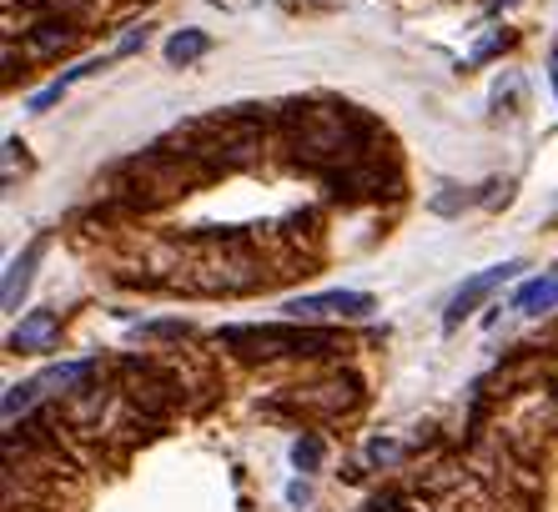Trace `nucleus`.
Returning <instances> with one entry per match:
<instances>
[{"label": "nucleus", "instance_id": "f257e3e1", "mask_svg": "<svg viewBox=\"0 0 558 512\" xmlns=\"http://www.w3.org/2000/svg\"><path fill=\"white\" fill-rule=\"evenodd\" d=\"M217 342H227L232 352L252 362H272V357H323V352H338V337L332 332H307V327H227L217 332Z\"/></svg>", "mask_w": 558, "mask_h": 512}, {"label": "nucleus", "instance_id": "f03ea898", "mask_svg": "<svg viewBox=\"0 0 558 512\" xmlns=\"http://www.w3.org/2000/svg\"><path fill=\"white\" fill-rule=\"evenodd\" d=\"M282 312H287L292 321L367 317V312H373V296H367V292H317V296H298V302H287Z\"/></svg>", "mask_w": 558, "mask_h": 512}, {"label": "nucleus", "instance_id": "7ed1b4c3", "mask_svg": "<svg viewBox=\"0 0 558 512\" xmlns=\"http://www.w3.org/2000/svg\"><path fill=\"white\" fill-rule=\"evenodd\" d=\"M513 271H523V261H498V267L478 271V277H473V282H468L463 292H458L453 302H448V312H442V327H458V321H463L468 312L478 307V302H483L488 292H494V287H504L508 277H513Z\"/></svg>", "mask_w": 558, "mask_h": 512}, {"label": "nucleus", "instance_id": "20e7f679", "mask_svg": "<svg viewBox=\"0 0 558 512\" xmlns=\"http://www.w3.org/2000/svg\"><path fill=\"white\" fill-rule=\"evenodd\" d=\"M56 342H61V317H56V312H31V317L11 332L15 352H51Z\"/></svg>", "mask_w": 558, "mask_h": 512}, {"label": "nucleus", "instance_id": "39448f33", "mask_svg": "<svg viewBox=\"0 0 558 512\" xmlns=\"http://www.w3.org/2000/svg\"><path fill=\"white\" fill-rule=\"evenodd\" d=\"M36 261H40V242H31L26 252L11 261V271H5V287H0V302H5V312H21V296L31 292V277H36Z\"/></svg>", "mask_w": 558, "mask_h": 512}, {"label": "nucleus", "instance_id": "423d86ee", "mask_svg": "<svg viewBox=\"0 0 558 512\" xmlns=\"http://www.w3.org/2000/svg\"><path fill=\"white\" fill-rule=\"evenodd\" d=\"M71 46H76V26H71V21H40V26L31 31V56H36V61L65 56Z\"/></svg>", "mask_w": 558, "mask_h": 512}, {"label": "nucleus", "instance_id": "0eeeda50", "mask_svg": "<svg viewBox=\"0 0 558 512\" xmlns=\"http://www.w3.org/2000/svg\"><path fill=\"white\" fill-rule=\"evenodd\" d=\"M513 307L529 312V317H538V312H554L558 307V271H548V277H533V282L523 287L519 296H513Z\"/></svg>", "mask_w": 558, "mask_h": 512}, {"label": "nucleus", "instance_id": "6e6552de", "mask_svg": "<svg viewBox=\"0 0 558 512\" xmlns=\"http://www.w3.org/2000/svg\"><path fill=\"white\" fill-rule=\"evenodd\" d=\"M207 31H177V36L167 40V61L171 65H192V61H202L207 56Z\"/></svg>", "mask_w": 558, "mask_h": 512}, {"label": "nucleus", "instance_id": "1a4fd4ad", "mask_svg": "<svg viewBox=\"0 0 558 512\" xmlns=\"http://www.w3.org/2000/svg\"><path fill=\"white\" fill-rule=\"evenodd\" d=\"M40 402V382L31 377V382H15L11 392H5V402H0V417H5V432L15 427V417H26L31 407Z\"/></svg>", "mask_w": 558, "mask_h": 512}, {"label": "nucleus", "instance_id": "9d476101", "mask_svg": "<svg viewBox=\"0 0 558 512\" xmlns=\"http://www.w3.org/2000/svg\"><path fill=\"white\" fill-rule=\"evenodd\" d=\"M292 462H298L302 473H312V467L323 462V442H317V437H298V442H292Z\"/></svg>", "mask_w": 558, "mask_h": 512}, {"label": "nucleus", "instance_id": "9b49d317", "mask_svg": "<svg viewBox=\"0 0 558 512\" xmlns=\"http://www.w3.org/2000/svg\"><path fill=\"white\" fill-rule=\"evenodd\" d=\"M398 458H403V442H383V437L367 442V462H398Z\"/></svg>", "mask_w": 558, "mask_h": 512}, {"label": "nucleus", "instance_id": "f8f14e48", "mask_svg": "<svg viewBox=\"0 0 558 512\" xmlns=\"http://www.w3.org/2000/svg\"><path fill=\"white\" fill-rule=\"evenodd\" d=\"M146 31H151V26H131V31H126V36H121L117 56H131V51H142V46H146Z\"/></svg>", "mask_w": 558, "mask_h": 512}, {"label": "nucleus", "instance_id": "ddd939ff", "mask_svg": "<svg viewBox=\"0 0 558 512\" xmlns=\"http://www.w3.org/2000/svg\"><path fill=\"white\" fill-rule=\"evenodd\" d=\"M146 337H186V321H146Z\"/></svg>", "mask_w": 558, "mask_h": 512}, {"label": "nucleus", "instance_id": "4468645a", "mask_svg": "<svg viewBox=\"0 0 558 512\" xmlns=\"http://www.w3.org/2000/svg\"><path fill=\"white\" fill-rule=\"evenodd\" d=\"M498 46H508V36H488V40L478 46V51H473V61H488V56H494Z\"/></svg>", "mask_w": 558, "mask_h": 512}, {"label": "nucleus", "instance_id": "2eb2a0df", "mask_svg": "<svg viewBox=\"0 0 558 512\" xmlns=\"http://www.w3.org/2000/svg\"><path fill=\"white\" fill-rule=\"evenodd\" d=\"M548 76H554V90H558V46H554V56H548Z\"/></svg>", "mask_w": 558, "mask_h": 512}, {"label": "nucleus", "instance_id": "dca6fc26", "mask_svg": "<svg viewBox=\"0 0 558 512\" xmlns=\"http://www.w3.org/2000/svg\"><path fill=\"white\" fill-rule=\"evenodd\" d=\"M494 5H513V0H494Z\"/></svg>", "mask_w": 558, "mask_h": 512}]
</instances>
